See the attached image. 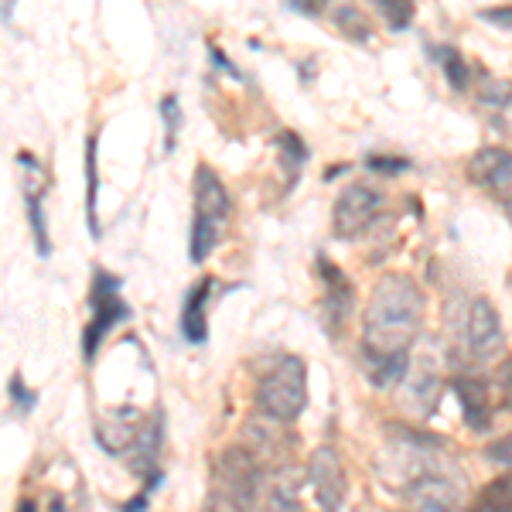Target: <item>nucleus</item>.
I'll list each match as a JSON object with an SVG mask.
<instances>
[{"mask_svg":"<svg viewBox=\"0 0 512 512\" xmlns=\"http://www.w3.org/2000/svg\"><path fill=\"white\" fill-rule=\"evenodd\" d=\"M437 59H441V72L448 76L451 89L468 86V62L461 59V52H454V48H437Z\"/></svg>","mask_w":512,"mask_h":512,"instance_id":"nucleus-24","label":"nucleus"},{"mask_svg":"<svg viewBox=\"0 0 512 512\" xmlns=\"http://www.w3.org/2000/svg\"><path fill=\"white\" fill-rule=\"evenodd\" d=\"M403 502H407V512H458L465 492L454 475L441 472V468H427L403 485Z\"/></svg>","mask_w":512,"mask_h":512,"instance_id":"nucleus-8","label":"nucleus"},{"mask_svg":"<svg viewBox=\"0 0 512 512\" xmlns=\"http://www.w3.org/2000/svg\"><path fill=\"white\" fill-rule=\"evenodd\" d=\"M458 390V403H461V414H465L468 427L472 431H485L492 424V390L485 379L478 376H465L454 383Z\"/></svg>","mask_w":512,"mask_h":512,"instance_id":"nucleus-14","label":"nucleus"},{"mask_svg":"<svg viewBox=\"0 0 512 512\" xmlns=\"http://www.w3.org/2000/svg\"><path fill=\"white\" fill-rule=\"evenodd\" d=\"M444 393V373H441V355L434 345H420L417 352H410L407 369L400 376V403L407 414L414 417H431L441 403Z\"/></svg>","mask_w":512,"mask_h":512,"instance_id":"nucleus-4","label":"nucleus"},{"mask_svg":"<svg viewBox=\"0 0 512 512\" xmlns=\"http://www.w3.org/2000/svg\"><path fill=\"white\" fill-rule=\"evenodd\" d=\"M318 270H321V277H325L328 315H332L335 321H342L345 315H349V308H352V287H349V280H345L342 270H338L335 263H328L325 256L318 260Z\"/></svg>","mask_w":512,"mask_h":512,"instance_id":"nucleus-16","label":"nucleus"},{"mask_svg":"<svg viewBox=\"0 0 512 512\" xmlns=\"http://www.w3.org/2000/svg\"><path fill=\"white\" fill-rule=\"evenodd\" d=\"M465 342H468V352L482 362L499 359L502 349H506V328H502V318L489 297H475L472 308H468Z\"/></svg>","mask_w":512,"mask_h":512,"instance_id":"nucleus-9","label":"nucleus"},{"mask_svg":"<svg viewBox=\"0 0 512 512\" xmlns=\"http://www.w3.org/2000/svg\"><path fill=\"white\" fill-rule=\"evenodd\" d=\"M11 400H14V407H18V414H28V410H35V393L24 390L21 376L11 379Z\"/></svg>","mask_w":512,"mask_h":512,"instance_id":"nucleus-27","label":"nucleus"},{"mask_svg":"<svg viewBox=\"0 0 512 512\" xmlns=\"http://www.w3.org/2000/svg\"><path fill=\"white\" fill-rule=\"evenodd\" d=\"M161 437H164V424H161V417H154L147 427H140L137 441L130 444V448H134V458H130V468H134V472H140V475H154V472H158Z\"/></svg>","mask_w":512,"mask_h":512,"instance_id":"nucleus-15","label":"nucleus"},{"mask_svg":"<svg viewBox=\"0 0 512 512\" xmlns=\"http://www.w3.org/2000/svg\"><path fill=\"white\" fill-rule=\"evenodd\" d=\"M24 216H28V229H31V239H35L38 256L48 260V253H52V236H48V216H45V205H41V185L24 188Z\"/></svg>","mask_w":512,"mask_h":512,"instance_id":"nucleus-17","label":"nucleus"},{"mask_svg":"<svg viewBox=\"0 0 512 512\" xmlns=\"http://www.w3.org/2000/svg\"><path fill=\"white\" fill-rule=\"evenodd\" d=\"M18 512H38V506H35L31 499H21V502H18Z\"/></svg>","mask_w":512,"mask_h":512,"instance_id":"nucleus-33","label":"nucleus"},{"mask_svg":"<svg viewBox=\"0 0 512 512\" xmlns=\"http://www.w3.org/2000/svg\"><path fill=\"white\" fill-rule=\"evenodd\" d=\"M137 434H140V414L134 407L110 410V414L96 424L99 444H103V451H110V454H123L137 441Z\"/></svg>","mask_w":512,"mask_h":512,"instance_id":"nucleus-13","label":"nucleus"},{"mask_svg":"<svg viewBox=\"0 0 512 512\" xmlns=\"http://www.w3.org/2000/svg\"><path fill=\"white\" fill-rule=\"evenodd\" d=\"M376 7L393 31H403V28H410V21H414L417 0H376Z\"/></svg>","mask_w":512,"mask_h":512,"instance_id":"nucleus-23","label":"nucleus"},{"mask_svg":"<svg viewBox=\"0 0 512 512\" xmlns=\"http://www.w3.org/2000/svg\"><path fill=\"white\" fill-rule=\"evenodd\" d=\"M274 147H277L280 168H284V175H287V185H294V178L301 175L304 161H308V147H304V140L297 137L294 130H284V134L274 140Z\"/></svg>","mask_w":512,"mask_h":512,"instance_id":"nucleus-21","label":"nucleus"},{"mask_svg":"<svg viewBox=\"0 0 512 512\" xmlns=\"http://www.w3.org/2000/svg\"><path fill=\"white\" fill-rule=\"evenodd\" d=\"M52 512H65V506H62V499H52Z\"/></svg>","mask_w":512,"mask_h":512,"instance_id":"nucleus-34","label":"nucleus"},{"mask_svg":"<svg viewBox=\"0 0 512 512\" xmlns=\"http://www.w3.org/2000/svg\"><path fill=\"white\" fill-rule=\"evenodd\" d=\"M383 205H386V198H383L379 188L366 185V181H359V185H349L342 195L335 198V212H332L335 236L338 239L362 236L379 216H383Z\"/></svg>","mask_w":512,"mask_h":512,"instance_id":"nucleus-7","label":"nucleus"},{"mask_svg":"<svg viewBox=\"0 0 512 512\" xmlns=\"http://www.w3.org/2000/svg\"><path fill=\"white\" fill-rule=\"evenodd\" d=\"M308 482L321 512H342L345 495H349V478H345V468L338 461L335 448H328V444L315 448L308 461Z\"/></svg>","mask_w":512,"mask_h":512,"instance_id":"nucleus-10","label":"nucleus"},{"mask_svg":"<svg viewBox=\"0 0 512 512\" xmlns=\"http://www.w3.org/2000/svg\"><path fill=\"white\" fill-rule=\"evenodd\" d=\"M468 178L475 181L482 192H489L499 202H512V151L506 147H482L472 161H468Z\"/></svg>","mask_w":512,"mask_h":512,"instance_id":"nucleus-11","label":"nucleus"},{"mask_svg":"<svg viewBox=\"0 0 512 512\" xmlns=\"http://www.w3.org/2000/svg\"><path fill=\"white\" fill-rule=\"evenodd\" d=\"M202 512H243V509H239L233 499H226V495H219V492H216L209 502H205V509H202Z\"/></svg>","mask_w":512,"mask_h":512,"instance_id":"nucleus-29","label":"nucleus"},{"mask_svg":"<svg viewBox=\"0 0 512 512\" xmlns=\"http://www.w3.org/2000/svg\"><path fill=\"white\" fill-rule=\"evenodd\" d=\"M161 120H164V151H175V137H178V130H181V103H178V96L175 93H168L161 99Z\"/></svg>","mask_w":512,"mask_h":512,"instance_id":"nucleus-25","label":"nucleus"},{"mask_svg":"<svg viewBox=\"0 0 512 512\" xmlns=\"http://www.w3.org/2000/svg\"><path fill=\"white\" fill-rule=\"evenodd\" d=\"M509 212H512V202H509Z\"/></svg>","mask_w":512,"mask_h":512,"instance_id":"nucleus-35","label":"nucleus"},{"mask_svg":"<svg viewBox=\"0 0 512 512\" xmlns=\"http://www.w3.org/2000/svg\"><path fill=\"white\" fill-rule=\"evenodd\" d=\"M212 277H202L192 291L185 294V308H181V335L192 345H205L209 338V297H212Z\"/></svg>","mask_w":512,"mask_h":512,"instance_id":"nucleus-12","label":"nucleus"},{"mask_svg":"<svg viewBox=\"0 0 512 512\" xmlns=\"http://www.w3.org/2000/svg\"><path fill=\"white\" fill-rule=\"evenodd\" d=\"M366 168L386 171V175H400V171H407V161H400V158H369Z\"/></svg>","mask_w":512,"mask_h":512,"instance_id":"nucleus-28","label":"nucleus"},{"mask_svg":"<svg viewBox=\"0 0 512 512\" xmlns=\"http://www.w3.org/2000/svg\"><path fill=\"white\" fill-rule=\"evenodd\" d=\"M332 21L349 41H369V38H373V24L366 21V14H362L352 0H335V4H332Z\"/></svg>","mask_w":512,"mask_h":512,"instance_id":"nucleus-20","label":"nucleus"},{"mask_svg":"<svg viewBox=\"0 0 512 512\" xmlns=\"http://www.w3.org/2000/svg\"><path fill=\"white\" fill-rule=\"evenodd\" d=\"M260 512H308L301 502V482H297L294 472H284L274 478V485H270Z\"/></svg>","mask_w":512,"mask_h":512,"instance_id":"nucleus-18","label":"nucleus"},{"mask_svg":"<svg viewBox=\"0 0 512 512\" xmlns=\"http://www.w3.org/2000/svg\"><path fill=\"white\" fill-rule=\"evenodd\" d=\"M209 55H212V62H216V69H222V72H229V76H233V79H243V76H239V72L233 69V62H229V59H226V55H222V52H219V48H216V45H209Z\"/></svg>","mask_w":512,"mask_h":512,"instance_id":"nucleus-31","label":"nucleus"},{"mask_svg":"<svg viewBox=\"0 0 512 512\" xmlns=\"http://www.w3.org/2000/svg\"><path fill=\"white\" fill-rule=\"evenodd\" d=\"M472 512H512V475H502L478 492Z\"/></svg>","mask_w":512,"mask_h":512,"instance_id":"nucleus-22","label":"nucleus"},{"mask_svg":"<svg viewBox=\"0 0 512 512\" xmlns=\"http://www.w3.org/2000/svg\"><path fill=\"white\" fill-rule=\"evenodd\" d=\"M424 311L427 301L410 277L390 274L373 287L362 315V362L376 386H390L403 376Z\"/></svg>","mask_w":512,"mask_h":512,"instance_id":"nucleus-1","label":"nucleus"},{"mask_svg":"<svg viewBox=\"0 0 512 512\" xmlns=\"http://www.w3.org/2000/svg\"><path fill=\"white\" fill-rule=\"evenodd\" d=\"M485 21L502 24V28H512V7H495V11H482Z\"/></svg>","mask_w":512,"mask_h":512,"instance_id":"nucleus-30","label":"nucleus"},{"mask_svg":"<svg viewBox=\"0 0 512 512\" xmlns=\"http://www.w3.org/2000/svg\"><path fill=\"white\" fill-rule=\"evenodd\" d=\"M256 407L277 424H291L301 417L308 407V366H304V359H297V355L277 359L256 386Z\"/></svg>","mask_w":512,"mask_h":512,"instance_id":"nucleus-3","label":"nucleus"},{"mask_svg":"<svg viewBox=\"0 0 512 512\" xmlns=\"http://www.w3.org/2000/svg\"><path fill=\"white\" fill-rule=\"evenodd\" d=\"M485 454H489V461H495V465H502L512 472V434H502L499 441H492Z\"/></svg>","mask_w":512,"mask_h":512,"instance_id":"nucleus-26","label":"nucleus"},{"mask_svg":"<svg viewBox=\"0 0 512 512\" xmlns=\"http://www.w3.org/2000/svg\"><path fill=\"white\" fill-rule=\"evenodd\" d=\"M14 7H18V0H4V4H0V24H11Z\"/></svg>","mask_w":512,"mask_h":512,"instance_id":"nucleus-32","label":"nucleus"},{"mask_svg":"<svg viewBox=\"0 0 512 512\" xmlns=\"http://www.w3.org/2000/svg\"><path fill=\"white\" fill-rule=\"evenodd\" d=\"M229 216H233V202H229V192H226V185H222V178L209 164H198L195 216H192V233H188V260L192 263L209 260V253L219 246Z\"/></svg>","mask_w":512,"mask_h":512,"instance_id":"nucleus-2","label":"nucleus"},{"mask_svg":"<svg viewBox=\"0 0 512 512\" xmlns=\"http://www.w3.org/2000/svg\"><path fill=\"white\" fill-rule=\"evenodd\" d=\"M216 485L219 495L233 499L239 509L256 506L263 489V461L250 448L233 444V448H226L216 458Z\"/></svg>","mask_w":512,"mask_h":512,"instance_id":"nucleus-6","label":"nucleus"},{"mask_svg":"<svg viewBox=\"0 0 512 512\" xmlns=\"http://www.w3.org/2000/svg\"><path fill=\"white\" fill-rule=\"evenodd\" d=\"M96 205H99V137L93 134L86 140V222H89L93 239L103 236Z\"/></svg>","mask_w":512,"mask_h":512,"instance_id":"nucleus-19","label":"nucleus"},{"mask_svg":"<svg viewBox=\"0 0 512 512\" xmlns=\"http://www.w3.org/2000/svg\"><path fill=\"white\" fill-rule=\"evenodd\" d=\"M127 301L120 297V277L106 274V270H96L93 277V291H89V325L82 328V355L89 362L96 359V349L113 328L127 318Z\"/></svg>","mask_w":512,"mask_h":512,"instance_id":"nucleus-5","label":"nucleus"}]
</instances>
